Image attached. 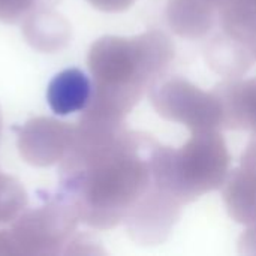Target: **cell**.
<instances>
[{"instance_id":"15","label":"cell","mask_w":256,"mask_h":256,"mask_svg":"<svg viewBox=\"0 0 256 256\" xmlns=\"http://www.w3.org/2000/svg\"><path fill=\"white\" fill-rule=\"evenodd\" d=\"M60 0H0V21L16 24L28 15L52 9Z\"/></svg>"},{"instance_id":"6","label":"cell","mask_w":256,"mask_h":256,"mask_svg":"<svg viewBox=\"0 0 256 256\" xmlns=\"http://www.w3.org/2000/svg\"><path fill=\"white\" fill-rule=\"evenodd\" d=\"M16 129V128H15ZM18 130V152L33 166H51L60 164L68 153L74 126L51 117H34Z\"/></svg>"},{"instance_id":"3","label":"cell","mask_w":256,"mask_h":256,"mask_svg":"<svg viewBox=\"0 0 256 256\" xmlns=\"http://www.w3.org/2000/svg\"><path fill=\"white\" fill-rule=\"evenodd\" d=\"M231 156L218 129L196 130L178 148L158 144L153 183L182 206L224 186Z\"/></svg>"},{"instance_id":"17","label":"cell","mask_w":256,"mask_h":256,"mask_svg":"<svg viewBox=\"0 0 256 256\" xmlns=\"http://www.w3.org/2000/svg\"><path fill=\"white\" fill-rule=\"evenodd\" d=\"M240 254L246 255H256V225L249 226V230L242 236L238 242Z\"/></svg>"},{"instance_id":"10","label":"cell","mask_w":256,"mask_h":256,"mask_svg":"<svg viewBox=\"0 0 256 256\" xmlns=\"http://www.w3.org/2000/svg\"><path fill=\"white\" fill-rule=\"evenodd\" d=\"M216 0H168L166 20L174 33L188 39L206 36L216 22Z\"/></svg>"},{"instance_id":"19","label":"cell","mask_w":256,"mask_h":256,"mask_svg":"<svg viewBox=\"0 0 256 256\" xmlns=\"http://www.w3.org/2000/svg\"><path fill=\"white\" fill-rule=\"evenodd\" d=\"M0 132H2V112H0Z\"/></svg>"},{"instance_id":"2","label":"cell","mask_w":256,"mask_h":256,"mask_svg":"<svg viewBox=\"0 0 256 256\" xmlns=\"http://www.w3.org/2000/svg\"><path fill=\"white\" fill-rule=\"evenodd\" d=\"M174 52L172 40L160 30L98 39L87 54L93 92L82 116L124 124L126 116L164 76Z\"/></svg>"},{"instance_id":"14","label":"cell","mask_w":256,"mask_h":256,"mask_svg":"<svg viewBox=\"0 0 256 256\" xmlns=\"http://www.w3.org/2000/svg\"><path fill=\"white\" fill-rule=\"evenodd\" d=\"M210 66L230 78H240L252 64L254 54L250 48L228 34L216 38L206 50Z\"/></svg>"},{"instance_id":"12","label":"cell","mask_w":256,"mask_h":256,"mask_svg":"<svg viewBox=\"0 0 256 256\" xmlns=\"http://www.w3.org/2000/svg\"><path fill=\"white\" fill-rule=\"evenodd\" d=\"M26 40L38 51L54 52L64 48L70 40V24L60 14L39 10L22 21Z\"/></svg>"},{"instance_id":"16","label":"cell","mask_w":256,"mask_h":256,"mask_svg":"<svg viewBox=\"0 0 256 256\" xmlns=\"http://www.w3.org/2000/svg\"><path fill=\"white\" fill-rule=\"evenodd\" d=\"M92 6L104 12H123L129 9L135 0H87Z\"/></svg>"},{"instance_id":"7","label":"cell","mask_w":256,"mask_h":256,"mask_svg":"<svg viewBox=\"0 0 256 256\" xmlns=\"http://www.w3.org/2000/svg\"><path fill=\"white\" fill-rule=\"evenodd\" d=\"M182 207L180 202L153 183L148 194L124 220L130 238L144 246L164 243L177 224Z\"/></svg>"},{"instance_id":"9","label":"cell","mask_w":256,"mask_h":256,"mask_svg":"<svg viewBox=\"0 0 256 256\" xmlns=\"http://www.w3.org/2000/svg\"><path fill=\"white\" fill-rule=\"evenodd\" d=\"M222 108V129L249 130L256 144V78H231L214 87Z\"/></svg>"},{"instance_id":"4","label":"cell","mask_w":256,"mask_h":256,"mask_svg":"<svg viewBox=\"0 0 256 256\" xmlns=\"http://www.w3.org/2000/svg\"><path fill=\"white\" fill-rule=\"evenodd\" d=\"M80 218L62 196L24 210L9 230L0 231V255L51 256L68 254Z\"/></svg>"},{"instance_id":"13","label":"cell","mask_w":256,"mask_h":256,"mask_svg":"<svg viewBox=\"0 0 256 256\" xmlns=\"http://www.w3.org/2000/svg\"><path fill=\"white\" fill-rule=\"evenodd\" d=\"M220 26L230 38L250 46L256 42V0H216Z\"/></svg>"},{"instance_id":"5","label":"cell","mask_w":256,"mask_h":256,"mask_svg":"<svg viewBox=\"0 0 256 256\" xmlns=\"http://www.w3.org/2000/svg\"><path fill=\"white\" fill-rule=\"evenodd\" d=\"M158 114L192 132L222 129V108L214 92L207 93L182 76L159 78L148 90Z\"/></svg>"},{"instance_id":"1","label":"cell","mask_w":256,"mask_h":256,"mask_svg":"<svg viewBox=\"0 0 256 256\" xmlns=\"http://www.w3.org/2000/svg\"><path fill=\"white\" fill-rule=\"evenodd\" d=\"M158 141L124 124L81 116L70 147L60 162L62 196L80 222L111 230L126 220L153 186Z\"/></svg>"},{"instance_id":"18","label":"cell","mask_w":256,"mask_h":256,"mask_svg":"<svg viewBox=\"0 0 256 256\" xmlns=\"http://www.w3.org/2000/svg\"><path fill=\"white\" fill-rule=\"evenodd\" d=\"M249 48H250V51H252V54H254V58H256V42L255 44H252Z\"/></svg>"},{"instance_id":"8","label":"cell","mask_w":256,"mask_h":256,"mask_svg":"<svg viewBox=\"0 0 256 256\" xmlns=\"http://www.w3.org/2000/svg\"><path fill=\"white\" fill-rule=\"evenodd\" d=\"M222 195L230 216L246 226L256 225V144L249 142L240 166L228 174Z\"/></svg>"},{"instance_id":"11","label":"cell","mask_w":256,"mask_h":256,"mask_svg":"<svg viewBox=\"0 0 256 256\" xmlns=\"http://www.w3.org/2000/svg\"><path fill=\"white\" fill-rule=\"evenodd\" d=\"M93 86L80 69H66L57 74L46 90V100L58 116L84 111L92 99Z\"/></svg>"}]
</instances>
